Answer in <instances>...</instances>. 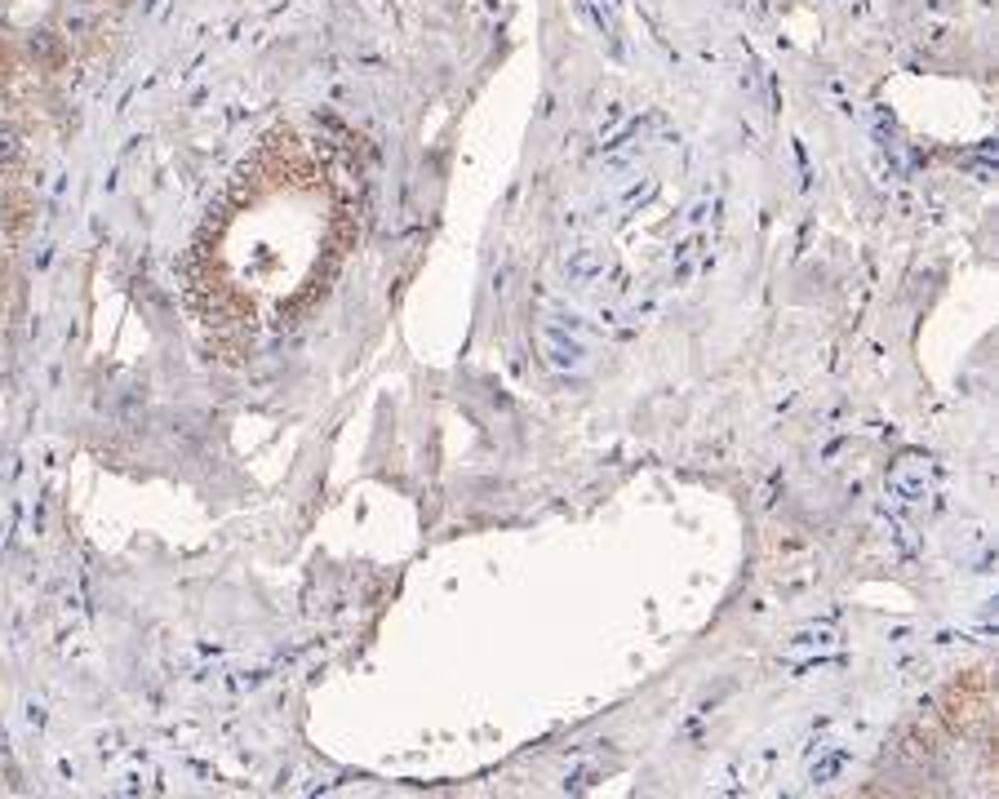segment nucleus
<instances>
[{"label":"nucleus","instance_id":"obj_1","mask_svg":"<svg viewBox=\"0 0 999 799\" xmlns=\"http://www.w3.org/2000/svg\"><path fill=\"white\" fill-rule=\"evenodd\" d=\"M28 58L36 63V72H63L67 67V58H72V45H67V36H58L54 28H41V32H32L28 36Z\"/></svg>","mask_w":999,"mask_h":799},{"label":"nucleus","instance_id":"obj_2","mask_svg":"<svg viewBox=\"0 0 999 799\" xmlns=\"http://www.w3.org/2000/svg\"><path fill=\"white\" fill-rule=\"evenodd\" d=\"M32 214H36V205H32L28 192H6V196H0V236L19 240L32 227Z\"/></svg>","mask_w":999,"mask_h":799},{"label":"nucleus","instance_id":"obj_3","mask_svg":"<svg viewBox=\"0 0 999 799\" xmlns=\"http://www.w3.org/2000/svg\"><path fill=\"white\" fill-rule=\"evenodd\" d=\"M23 155H28V138H23V129H19L14 120H0V170L19 165Z\"/></svg>","mask_w":999,"mask_h":799},{"label":"nucleus","instance_id":"obj_4","mask_svg":"<svg viewBox=\"0 0 999 799\" xmlns=\"http://www.w3.org/2000/svg\"><path fill=\"white\" fill-rule=\"evenodd\" d=\"M10 72H14V58H10V50H6V45H0V80H6Z\"/></svg>","mask_w":999,"mask_h":799},{"label":"nucleus","instance_id":"obj_5","mask_svg":"<svg viewBox=\"0 0 999 799\" xmlns=\"http://www.w3.org/2000/svg\"><path fill=\"white\" fill-rule=\"evenodd\" d=\"M103 6H107V0H103ZM111 6H120V0H111Z\"/></svg>","mask_w":999,"mask_h":799}]
</instances>
